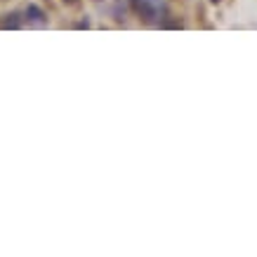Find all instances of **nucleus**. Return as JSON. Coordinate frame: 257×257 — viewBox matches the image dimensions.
I'll list each match as a JSON object with an SVG mask.
<instances>
[{"instance_id": "20e7f679", "label": "nucleus", "mask_w": 257, "mask_h": 257, "mask_svg": "<svg viewBox=\"0 0 257 257\" xmlns=\"http://www.w3.org/2000/svg\"><path fill=\"white\" fill-rule=\"evenodd\" d=\"M64 2H69V5H76V2H78V0H64Z\"/></svg>"}, {"instance_id": "f257e3e1", "label": "nucleus", "mask_w": 257, "mask_h": 257, "mask_svg": "<svg viewBox=\"0 0 257 257\" xmlns=\"http://www.w3.org/2000/svg\"><path fill=\"white\" fill-rule=\"evenodd\" d=\"M132 7L144 21H156L160 17L163 2L160 0H132Z\"/></svg>"}, {"instance_id": "39448f33", "label": "nucleus", "mask_w": 257, "mask_h": 257, "mask_svg": "<svg viewBox=\"0 0 257 257\" xmlns=\"http://www.w3.org/2000/svg\"><path fill=\"white\" fill-rule=\"evenodd\" d=\"M213 2H220V0H213Z\"/></svg>"}, {"instance_id": "f03ea898", "label": "nucleus", "mask_w": 257, "mask_h": 257, "mask_svg": "<svg viewBox=\"0 0 257 257\" xmlns=\"http://www.w3.org/2000/svg\"><path fill=\"white\" fill-rule=\"evenodd\" d=\"M26 19L31 21V24H38V26H43L45 21H47V17L43 14V9L36 7V5H28V9H26Z\"/></svg>"}, {"instance_id": "7ed1b4c3", "label": "nucleus", "mask_w": 257, "mask_h": 257, "mask_svg": "<svg viewBox=\"0 0 257 257\" xmlns=\"http://www.w3.org/2000/svg\"><path fill=\"white\" fill-rule=\"evenodd\" d=\"M2 28H19L21 26V19H19L17 12H12V14H5V19H2V24H0Z\"/></svg>"}]
</instances>
